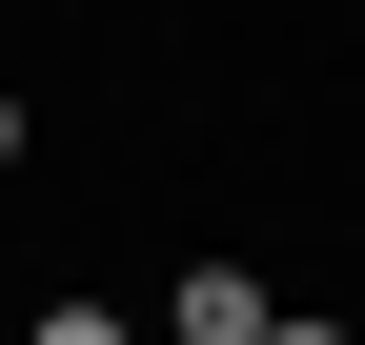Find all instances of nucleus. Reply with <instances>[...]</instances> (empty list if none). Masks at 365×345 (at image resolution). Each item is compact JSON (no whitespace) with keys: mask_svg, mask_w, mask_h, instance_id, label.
Instances as JSON below:
<instances>
[{"mask_svg":"<svg viewBox=\"0 0 365 345\" xmlns=\"http://www.w3.org/2000/svg\"><path fill=\"white\" fill-rule=\"evenodd\" d=\"M264 325H284V305H264L244 264H203V284H182V345H264Z\"/></svg>","mask_w":365,"mask_h":345,"instance_id":"obj_1","label":"nucleus"},{"mask_svg":"<svg viewBox=\"0 0 365 345\" xmlns=\"http://www.w3.org/2000/svg\"><path fill=\"white\" fill-rule=\"evenodd\" d=\"M41 345H122V325H102V305H61V325H41Z\"/></svg>","mask_w":365,"mask_h":345,"instance_id":"obj_2","label":"nucleus"},{"mask_svg":"<svg viewBox=\"0 0 365 345\" xmlns=\"http://www.w3.org/2000/svg\"><path fill=\"white\" fill-rule=\"evenodd\" d=\"M264 345H365V325H264Z\"/></svg>","mask_w":365,"mask_h":345,"instance_id":"obj_3","label":"nucleus"},{"mask_svg":"<svg viewBox=\"0 0 365 345\" xmlns=\"http://www.w3.org/2000/svg\"><path fill=\"white\" fill-rule=\"evenodd\" d=\"M0 163H21V102H0Z\"/></svg>","mask_w":365,"mask_h":345,"instance_id":"obj_4","label":"nucleus"}]
</instances>
